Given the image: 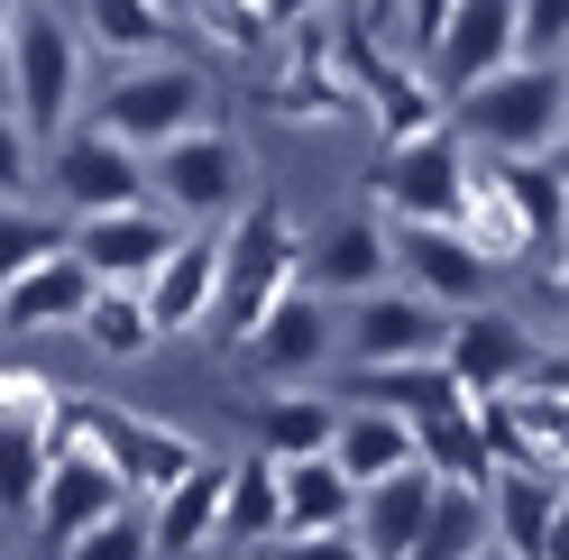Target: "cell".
I'll return each mask as SVG.
<instances>
[{
  "instance_id": "ab89813d",
  "label": "cell",
  "mask_w": 569,
  "mask_h": 560,
  "mask_svg": "<svg viewBox=\"0 0 569 560\" xmlns=\"http://www.w3.org/2000/svg\"><path fill=\"white\" fill-rule=\"evenodd\" d=\"M349 28H368V38H396V0H359V19Z\"/></svg>"
},
{
  "instance_id": "4316f807",
  "label": "cell",
  "mask_w": 569,
  "mask_h": 560,
  "mask_svg": "<svg viewBox=\"0 0 569 560\" xmlns=\"http://www.w3.org/2000/svg\"><path fill=\"white\" fill-rule=\"evenodd\" d=\"M349 404H386V413H432V404H459L450 368L441 359H386V368H349Z\"/></svg>"
},
{
  "instance_id": "f6af8a7d",
  "label": "cell",
  "mask_w": 569,
  "mask_h": 560,
  "mask_svg": "<svg viewBox=\"0 0 569 560\" xmlns=\"http://www.w3.org/2000/svg\"><path fill=\"white\" fill-rule=\"evenodd\" d=\"M0 340H10V331H0Z\"/></svg>"
},
{
  "instance_id": "484cf974",
  "label": "cell",
  "mask_w": 569,
  "mask_h": 560,
  "mask_svg": "<svg viewBox=\"0 0 569 560\" xmlns=\"http://www.w3.org/2000/svg\"><path fill=\"white\" fill-rule=\"evenodd\" d=\"M405 432H413V460L432 469V478H469V487H487V432H478V404H469V396L413 413Z\"/></svg>"
},
{
  "instance_id": "ba28073f",
  "label": "cell",
  "mask_w": 569,
  "mask_h": 560,
  "mask_svg": "<svg viewBox=\"0 0 569 560\" xmlns=\"http://www.w3.org/2000/svg\"><path fill=\"white\" fill-rule=\"evenodd\" d=\"M230 349H239V368H248V377H267V387H303V377L331 359V294L295 276V286H284V294H276V303H267Z\"/></svg>"
},
{
  "instance_id": "9c48e42d",
  "label": "cell",
  "mask_w": 569,
  "mask_h": 560,
  "mask_svg": "<svg viewBox=\"0 0 569 560\" xmlns=\"http://www.w3.org/2000/svg\"><path fill=\"white\" fill-rule=\"evenodd\" d=\"M441 322L450 312L441 303H422L413 286H368V294H349V312L331 322V340L349 349V368H386V359H432L441 349Z\"/></svg>"
},
{
  "instance_id": "6da1fadb",
  "label": "cell",
  "mask_w": 569,
  "mask_h": 560,
  "mask_svg": "<svg viewBox=\"0 0 569 560\" xmlns=\"http://www.w3.org/2000/svg\"><path fill=\"white\" fill-rule=\"evenodd\" d=\"M560 120H569V83L542 56H515L450 92V138L487 157H542V148H560Z\"/></svg>"
},
{
  "instance_id": "5b68a950",
  "label": "cell",
  "mask_w": 569,
  "mask_h": 560,
  "mask_svg": "<svg viewBox=\"0 0 569 560\" xmlns=\"http://www.w3.org/2000/svg\"><path fill=\"white\" fill-rule=\"evenodd\" d=\"M148 202L174 221H230L239 202H248V157H239V138L230 129H184V138H166V148H148Z\"/></svg>"
},
{
  "instance_id": "7402d4cb",
  "label": "cell",
  "mask_w": 569,
  "mask_h": 560,
  "mask_svg": "<svg viewBox=\"0 0 569 560\" xmlns=\"http://www.w3.org/2000/svg\"><path fill=\"white\" fill-rule=\"evenodd\" d=\"M349 497H359V487L331 469V450H312V460H276V533H340Z\"/></svg>"
},
{
  "instance_id": "8992f818",
  "label": "cell",
  "mask_w": 569,
  "mask_h": 560,
  "mask_svg": "<svg viewBox=\"0 0 569 560\" xmlns=\"http://www.w3.org/2000/svg\"><path fill=\"white\" fill-rule=\"evenodd\" d=\"M386 267H396V286H413L441 312H469L496 294V258H478V239L459 221H386Z\"/></svg>"
},
{
  "instance_id": "2e32d148",
  "label": "cell",
  "mask_w": 569,
  "mask_h": 560,
  "mask_svg": "<svg viewBox=\"0 0 569 560\" xmlns=\"http://www.w3.org/2000/svg\"><path fill=\"white\" fill-rule=\"evenodd\" d=\"M487 542L515 560H560V469H487Z\"/></svg>"
},
{
  "instance_id": "d6a6232c",
  "label": "cell",
  "mask_w": 569,
  "mask_h": 560,
  "mask_svg": "<svg viewBox=\"0 0 569 560\" xmlns=\"http://www.w3.org/2000/svg\"><path fill=\"white\" fill-rule=\"evenodd\" d=\"M47 249H64V221L28 212V202H0V286H10L28 258H47Z\"/></svg>"
},
{
  "instance_id": "603a6c76",
  "label": "cell",
  "mask_w": 569,
  "mask_h": 560,
  "mask_svg": "<svg viewBox=\"0 0 569 560\" xmlns=\"http://www.w3.org/2000/svg\"><path fill=\"white\" fill-rule=\"evenodd\" d=\"M322 450H331V469L349 487H368V478L413 460V432H405V413H386V404H349V413H331V441Z\"/></svg>"
},
{
  "instance_id": "1f68e13d",
  "label": "cell",
  "mask_w": 569,
  "mask_h": 560,
  "mask_svg": "<svg viewBox=\"0 0 569 560\" xmlns=\"http://www.w3.org/2000/svg\"><path fill=\"white\" fill-rule=\"evenodd\" d=\"M38 469H47V432L0 413V514H28V497H38Z\"/></svg>"
},
{
  "instance_id": "f546056e",
  "label": "cell",
  "mask_w": 569,
  "mask_h": 560,
  "mask_svg": "<svg viewBox=\"0 0 569 560\" xmlns=\"http://www.w3.org/2000/svg\"><path fill=\"white\" fill-rule=\"evenodd\" d=\"M331 441V404L322 396H267L258 404V460H312Z\"/></svg>"
},
{
  "instance_id": "60d3db41",
  "label": "cell",
  "mask_w": 569,
  "mask_h": 560,
  "mask_svg": "<svg viewBox=\"0 0 569 560\" xmlns=\"http://www.w3.org/2000/svg\"><path fill=\"white\" fill-rule=\"evenodd\" d=\"M469 560H515V551H506V542H478V551H469Z\"/></svg>"
},
{
  "instance_id": "7c38bea8",
  "label": "cell",
  "mask_w": 569,
  "mask_h": 560,
  "mask_svg": "<svg viewBox=\"0 0 569 560\" xmlns=\"http://www.w3.org/2000/svg\"><path fill=\"white\" fill-rule=\"evenodd\" d=\"M459 193H469V148L450 129H422L405 148H386V166H377L386 221H459Z\"/></svg>"
},
{
  "instance_id": "277c9868",
  "label": "cell",
  "mask_w": 569,
  "mask_h": 560,
  "mask_svg": "<svg viewBox=\"0 0 569 560\" xmlns=\"http://www.w3.org/2000/svg\"><path fill=\"white\" fill-rule=\"evenodd\" d=\"M211 120V83L193 74V64H174V56H138V64H120L111 74V92H101V111H92V129H111L120 148H166V138H184V129H202Z\"/></svg>"
},
{
  "instance_id": "83f0119b",
  "label": "cell",
  "mask_w": 569,
  "mask_h": 560,
  "mask_svg": "<svg viewBox=\"0 0 569 560\" xmlns=\"http://www.w3.org/2000/svg\"><path fill=\"white\" fill-rule=\"evenodd\" d=\"M478 542H487V487L441 478V487H432V506H422V533H413L405 560H469Z\"/></svg>"
},
{
  "instance_id": "836d02e7",
  "label": "cell",
  "mask_w": 569,
  "mask_h": 560,
  "mask_svg": "<svg viewBox=\"0 0 569 560\" xmlns=\"http://www.w3.org/2000/svg\"><path fill=\"white\" fill-rule=\"evenodd\" d=\"M0 413H10V423H38V432H56L64 387H56V377H38V368H0Z\"/></svg>"
},
{
  "instance_id": "cb8c5ba5",
  "label": "cell",
  "mask_w": 569,
  "mask_h": 560,
  "mask_svg": "<svg viewBox=\"0 0 569 560\" xmlns=\"http://www.w3.org/2000/svg\"><path fill=\"white\" fill-rule=\"evenodd\" d=\"M276 542V460H221V533H211V551H258Z\"/></svg>"
},
{
  "instance_id": "3957f363",
  "label": "cell",
  "mask_w": 569,
  "mask_h": 560,
  "mask_svg": "<svg viewBox=\"0 0 569 560\" xmlns=\"http://www.w3.org/2000/svg\"><path fill=\"white\" fill-rule=\"evenodd\" d=\"M0 101L19 111L28 138H56L83 101V28L56 0H19L10 10V56H0Z\"/></svg>"
},
{
  "instance_id": "ffe728a7",
  "label": "cell",
  "mask_w": 569,
  "mask_h": 560,
  "mask_svg": "<svg viewBox=\"0 0 569 560\" xmlns=\"http://www.w3.org/2000/svg\"><path fill=\"white\" fill-rule=\"evenodd\" d=\"M148 506V542H157V560H193V551H211V533H221V460H202L174 478V487H157V497H138Z\"/></svg>"
},
{
  "instance_id": "52a82bcc",
  "label": "cell",
  "mask_w": 569,
  "mask_h": 560,
  "mask_svg": "<svg viewBox=\"0 0 569 560\" xmlns=\"http://www.w3.org/2000/svg\"><path fill=\"white\" fill-rule=\"evenodd\" d=\"M551 340H560V331H551ZM532 349H542L532 322L487 294V303H469V312H450V322H441V349H432V359L450 368V387L469 396V404H487V396H506L515 377L532 368Z\"/></svg>"
},
{
  "instance_id": "4fadbf2b",
  "label": "cell",
  "mask_w": 569,
  "mask_h": 560,
  "mask_svg": "<svg viewBox=\"0 0 569 560\" xmlns=\"http://www.w3.org/2000/svg\"><path fill=\"white\" fill-rule=\"evenodd\" d=\"M174 239H184V221L157 212V202H120V212H83L74 230H64V249H74L101 286H138Z\"/></svg>"
},
{
  "instance_id": "7bdbcfd3",
  "label": "cell",
  "mask_w": 569,
  "mask_h": 560,
  "mask_svg": "<svg viewBox=\"0 0 569 560\" xmlns=\"http://www.w3.org/2000/svg\"><path fill=\"white\" fill-rule=\"evenodd\" d=\"M221 560H248V551H221Z\"/></svg>"
},
{
  "instance_id": "4dcf8cb0",
  "label": "cell",
  "mask_w": 569,
  "mask_h": 560,
  "mask_svg": "<svg viewBox=\"0 0 569 560\" xmlns=\"http://www.w3.org/2000/svg\"><path fill=\"white\" fill-rule=\"evenodd\" d=\"M56 560H157V542H148V506L138 497H120L111 514H92L74 542H64Z\"/></svg>"
},
{
  "instance_id": "f35d334b",
  "label": "cell",
  "mask_w": 569,
  "mask_h": 560,
  "mask_svg": "<svg viewBox=\"0 0 569 560\" xmlns=\"http://www.w3.org/2000/svg\"><path fill=\"white\" fill-rule=\"evenodd\" d=\"M322 10H340V0H258V28L276 38V28H295V19H322Z\"/></svg>"
},
{
  "instance_id": "e575fe53",
  "label": "cell",
  "mask_w": 569,
  "mask_h": 560,
  "mask_svg": "<svg viewBox=\"0 0 569 560\" xmlns=\"http://www.w3.org/2000/svg\"><path fill=\"white\" fill-rule=\"evenodd\" d=\"M560 47H569V0H515V56L560 64Z\"/></svg>"
},
{
  "instance_id": "d590c367",
  "label": "cell",
  "mask_w": 569,
  "mask_h": 560,
  "mask_svg": "<svg viewBox=\"0 0 569 560\" xmlns=\"http://www.w3.org/2000/svg\"><path fill=\"white\" fill-rule=\"evenodd\" d=\"M28 174H38V138H28L19 111L0 101V202H19V193H28Z\"/></svg>"
},
{
  "instance_id": "f1b7e54d",
  "label": "cell",
  "mask_w": 569,
  "mask_h": 560,
  "mask_svg": "<svg viewBox=\"0 0 569 560\" xmlns=\"http://www.w3.org/2000/svg\"><path fill=\"white\" fill-rule=\"evenodd\" d=\"M74 331L101 349V359H148L157 349V322H148V303H138V286H92V303L74 312Z\"/></svg>"
},
{
  "instance_id": "e0dca14e",
  "label": "cell",
  "mask_w": 569,
  "mask_h": 560,
  "mask_svg": "<svg viewBox=\"0 0 569 560\" xmlns=\"http://www.w3.org/2000/svg\"><path fill=\"white\" fill-rule=\"evenodd\" d=\"M101 276L74 258V249H47V258H28L10 286H0V331H19V340H38V331H74V312L92 303Z\"/></svg>"
},
{
  "instance_id": "30bf717a",
  "label": "cell",
  "mask_w": 569,
  "mask_h": 560,
  "mask_svg": "<svg viewBox=\"0 0 569 560\" xmlns=\"http://www.w3.org/2000/svg\"><path fill=\"white\" fill-rule=\"evenodd\" d=\"M47 184H56V202L64 212H120V202H148V157L138 148H120L111 129H74L64 120L56 129V157H47Z\"/></svg>"
},
{
  "instance_id": "ac0fdd59",
  "label": "cell",
  "mask_w": 569,
  "mask_h": 560,
  "mask_svg": "<svg viewBox=\"0 0 569 560\" xmlns=\"http://www.w3.org/2000/svg\"><path fill=\"white\" fill-rule=\"evenodd\" d=\"M432 487H441V478L422 469V460L368 478L359 497H349V542H359L368 560H405V551H413V533H422V506H432Z\"/></svg>"
},
{
  "instance_id": "44dd1931",
  "label": "cell",
  "mask_w": 569,
  "mask_h": 560,
  "mask_svg": "<svg viewBox=\"0 0 569 560\" xmlns=\"http://www.w3.org/2000/svg\"><path fill=\"white\" fill-rule=\"evenodd\" d=\"M386 221L377 212H340L322 239H303V286H322V294H368V286H386Z\"/></svg>"
},
{
  "instance_id": "9a60e30c",
  "label": "cell",
  "mask_w": 569,
  "mask_h": 560,
  "mask_svg": "<svg viewBox=\"0 0 569 560\" xmlns=\"http://www.w3.org/2000/svg\"><path fill=\"white\" fill-rule=\"evenodd\" d=\"M211 286H221V230H184L148 276H138V303H148L157 340L202 331V322H211Z\"/></svg>"
},
{
  "instance_id": "d6986e66",
  "label": "cell",
  "mask_w": 569,
  "mask_h": 560,
  "mask_svg": "<svg viewBox=\"0 0 569 560\" xmlns=\"http://www.w3.org/2000/svg\"><path fill=\"white\" fill-rule=\"evenodd\" d=\"M496 193H506V212L523 230V258H560V239H569V184H560V148L542 157H496Z\"/></svg>"
},
{
  "instance_id": "b9f144b4",
  "label": "cell",
  "mask_w": 569,
  "mask_h": 560,
  "mask_svg": "<svg viewBox=\"0 0 569 560\" xmlns=\"http://www.w3.org/2000/svg\"><path fill=\"white\" fill-rule=\"evenodd\" d=\"M10 10H19V0H0V56H10Z\"/></svg>"
},
{
  "instance_id": "7a4b0ae2",
  "label": "cell",
  "mask_w": 569,
  "mask_h": 560,
  "mask_svg": "<svg viewBox=\"0 0 569 560\" xmlns=\"http://www.w3.org/2000/svg\"><path fill=\"white\" fill-rule=\"evenodd\" d=\"M303 276V230H295V212H284L276 193H258V202H239L230 212V230H221V286H211V340H239L258 312L284 294Z\"/></svg>"
},
{
  "instance_id": "5bb4252c",
  "label": "cell",
  "mask_w": 569,
  "mask_h": 560,
  "mask_svg": "<svg viewBox=\"0 0 569 560\" xmlns=\"http://www.w3.org/2000/svg\"><path fill=\"white\" fill-rule=\"evenodd\" d=\"M413 64L441 83V101L459 83L496 74V64H515V0H450V19L432 28V47H422Z\"/></svg>"
},
{
  "instance_id": "d4e9b609",
  "label": "cell",
  "mask_w": 569,
  "mask_h": 560,
  "mask_svg": "<svg viewBox=\"0 0 569 560\" xmlns=\"http://www.w3.org/2000/svg\"><path fill=\"white\" fill-rule=\"evenodd\" d=\"M74 28H83V56H166V0H74Z\"/></svg>"
},
{
  "instance_id": "8fae6325",
  "label": "cell",
  "mask_w": 569,
  "mask_h": 560,
  "mask_svg": "<svg viewBox=\"0 0 569 560\" xmlns=\"http://www.w3.org/2000/svg\"><path fill=\"white\" fill-rule=\"evenodd\" d=\"M74 413H83L92 450L120 469L129 497H157V487H174V478L202 460V441H193V432H174V423H157V413H129V404H74Z\"/></svg>"
},
{
  "instance_id": "74e56055",
  "label": "cell",
  "mask_w": 569,
  "mask_h": 560,
  "mask_svg": "<svg viewBox=\"0 0 569 560\" xmlns=\"http://www.w3.org/2000/svg\"><path fill=\"white\" fill-rule=\"evenodd\" d=\"M450 19V0H396V38L422 56V47H432V28Z\"/></svg>"
},
{
  "instance_id": "ee69618b",
  "label": "cell",
  "mask_w": 569,
  "mask_h": 560,
  "mask_svg": "<svg viewBox=\"0 0 569 560\" xmlns=\"http://www.w3.org/2000/svg\"><path fill=\"white\" fill-rule=\"evenodd\" d=\"M248 10H258V0H248Z\"/></svg>"
},
{
  "instance_id": "8d00e7d4",
  "label": "cell",
  "mask_w": 569,
  "mask_h": 560,
  "mask_svg": "<svg viewBox=\"0 0 569 560\" xmlns=\"http://www.w3.org/2000/svg\"><path fill=\"white\" fill-rule=\"evenodd\" d=\"M267 560H368V551L349 542V523H340V533H276Z\"/></svg>"
}]
</instances>
